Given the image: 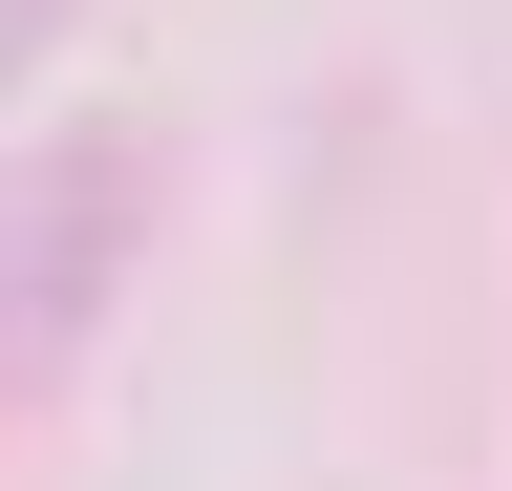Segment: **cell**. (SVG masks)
Returning a JSON list of instances; mask_svg holds the SVG:
<instances>
[{
    "label": "cell",
    "mask_w": 512,
    "mask_h": 491,
    "mask_svg": "<svg viewBox=\"0 0 512 491\" xmlns=\"http://www.w3.org/2000/svg\"><path fill=\"white\" fill-rule=\"evenodd\" d=\"M150 214H171V150L128 129V107H86V129H0V406H43L64 363L107 342Z\"/></svg>",
    "instance_id": "cell-1"
},
{
    "label": "cell",
    "mask_w": 512,
    "mask_h": 491,
    "mask_svg": "<svg viewBox=\"0 0 512 491\" xmlns=\"http://www.w3.org/2000/svg\"><path fill=\"white\" fill-rule=\"evenodd\" d=\"M64 22H86V0H0V107L43 86V43H64Z\"/></svg>",
    "instance_id": "cell-2"
}]
</instances>
